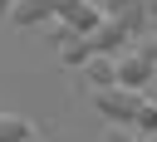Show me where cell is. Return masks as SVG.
I'll return each mask as SVG.
<instances>
[{"mask_svg":"<svg viewBox=\"0 0 157 142\" xmlns=\"http://www.w3.org/2000/svg\"><path fill=\"white\" fill-rule=\"evenodd\" d=\"M142 98H147V103H157V73H152V83L142 88Z\"/></svg>","mask_w":157,"mask_h":142,"instance_id":"4fadbf2b","label":"cell"},{"mask_svg":"<svg viewBox=\"0 0 157 142\" xmlns=\"http://www.w3.org/2000/svg\"><path fill=\"white\" fill-rule=\"evenodd\" d=\"M83 5H103V0H83Z\"/></svg>","mask_w":157,"mask_h":142,"instance_id":"2e32d148","label":"cell"},{"mask_svg":"<svg viewBox=\"0 0 157 142\" xmlns=\"http://www.w3.org/2000/svg\"><path fill=\"white\" fill-rule=\"evenodd\" d=\"M0 142H34V122L20 113H0Z\"/></svg>","mask_w":157,"mask_h":142,"instance_id":"9c48e42d","label":"cell"},{"mask_svg":"<svg viewBox=\"0 0 157 142\" xmlns=\"http://www.w3.org/2000/svg\"><path fill=\"white\" fill-rule=\"evenodd\" d=\"M142 103H147V98H142L137 88H118V83H113V88H103V93H93V108H98L108 122H123V127L137 118V108H142Z\"/></svg>","mask_w":157,"mask_h":142,"instance_id":"6da1fadb","label":"cell"},{"mask_svg":"<svg viewBox=\"0 0 157 142\" xmlns=\"http://www.w3.org/2000/svg\"><path fill=\"white\" fill-rule=\"evenodd\" d=\"M10 5H15V0H0V20H5V15H10Z\"/></svg>","mask_w":157,"mask_h":142,"instance_id":"9a60e30c","label":"cell"},{"mask_svg":"<svg viewBox=\"0 0 157 142\" xmlns=\"http://www.w3.org/2000/svg\"><path fill=\"white\" fill-rule=\"evenodd\" d=\"M59 59H64L69 69H83V64L93 59V49H88L83 34H64V39H59Z\"/></svg>","mask_w":157,"mask_h":142,"instance_id":"ba28073f","label":"cell"},{"mask_svg":"<svg viewBox=\"0 0 157 142\" xmlns=\"http://www.w3.org/2000/svg\"><path fill=\"white\" fill-rule=\"evenodd\" d=\"M83 78H88V88H93V93H103V88H113V83H118V69H113V59L93 54V59L83 64Z\"/></svg>","mask_w":157,"mask_h":142,"instance_id":"52a82bcc","label":"cell"},{"mask_svg":"<svg viewBox=\"0 0 157 142\" xmlns=\"http://www.w3.org/2000/svg\"><path fill=\"white\" fill-rule=\"evenodd\" d=\"M83 39H88V49H93V54H103V59H118V54L128 49V39H132V34H128L118 20H103V24H98L93 34H83Z\"/></svg>","mask_w":157,"mask_h":142,"instance_id":"277c9868","label":"cell"},{"mask_svg":"<svg viewBox=\"0 0 157 142\" xmlns=\"http://www.w3.org/2000/svg\"><path fill=\"white\" fill-rule=\"evenodd\" d=\"M132 127H137L142 137H152V132H157V103H142L137 118H132Z\"/></svg>","mask_w":157,"mask_h":142,"instance_id":"30bf717a","label":"cell"},{"mask_svg":"<svg viewBox=\"0 0 157 142\" xmlns=\"http://www.w3.org/2000/svg\"><path fill=\"white\" fill-rule=\"evenodd\" d=\"M98 10H103V20H118L128 34H137V29L147 24V10H142V0H103Z\"/></svg>","mask_w":157,"mask_h":142,"instance_id":"5b68a950","label":"cell"},{"mask_svg":"<svg viewBox=\"0 0 157 142\" xmlns=\"http://www.w3.org/2000/svg\"><path fill=\"white\" fill-rule=\"evenodd\" d=\"M137 49H142V54H147V59H152V64H157V39H142V44H137Z\"/></svg>","mask_w":157,"mask_h":142,"instance_id":"7c38bea8","label":"cell"},{"mask_svg":"<svg viewBox=\"0 0 157 142\" xmlns=\"http://www.w3.org/2000/svg\"><path fill=\"white\" fill-rule=\"evenodd\" d=\"M142 142H157V132H152V137H142Z\"/></svg>","mask_w":157,"mask_h":142,"instance_id":"e0dca14e","label":"cell"},{"mask_svg":"<svg viewBox=\"0 0 157 142\" xmlns=\"http://www.w3.org/2000/svg\"><path fill=\"white\" fill-rule=\"evenodd\" d=\"M54 20H64V34H93L103 24V10L98 5H83V0H59Z\"/></svg>","mask_w":157,"mask_h":142,"instance_id":"3957f363","label":"cell"},{"mask_svg":"<svg viewBox=\"0 0 157 142\" xmlns=\"http://www.w3.org/2000/svg\"><path fill=\"white\" fill-rule=\"evenodd\" d=\"M103 142H137V137H132L128 127H108V132H103Z\"/></svg>","mask_w":157,"mask_h":142,"instance_id":"8fae6325","label":"cell"},{"mask_svg":"<svg viewBox=\"0 0 157 142\" xmlns=\"http://www.w3.org/2000/svg\"><path fill=\"white\" fill-rule=\"evenodd\" d=\"M54 10H59V0H15L10 5V24H44V20H54Z\"/></svg>","mask_w":157,"mask_h":142,"instance_id":"8992f818","label":"cell"},{"mask_svg":"<svg viewBox=\"0 0 157 142\" xmlns=\"http://www.w3.org/2000/svg\"><path fill=\"white\" fill-rule=\"evenodd\" d=\"M113 69H118V88H137V93H142V88L152 83V73H157V64H152L137 44H128V49L113 59Z\"/></svg>","mask_w":157,"mask_h":142,"instance_id":"7a4b0ae2","label":"cell"},{"mask_svg":"<svg viewBox=\"0 0 157 142\" xmlns=\"http://www.w3.org/2000/svg\"><path fill=\"white\" fill-rule=\"evenodd\" d=\"M142 10H147V20H157V0H142Z\"/></svg>","mask_w":157,"mask_h":142,"instance_id":"5bb4252c","label":"cell"}]
</instances>
